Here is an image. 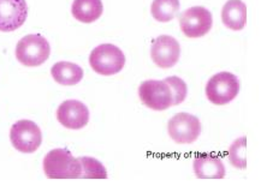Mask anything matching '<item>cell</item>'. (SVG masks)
<instances>
[{
    "label": "cell",
    "mask_w": 261,
    "mask_h": 186,
    "mask_svg": "<svg viewBox=\"0 0 261 186\" xmlns=\"http://www.w3.org/2000/svg\"><path fill=\"white\" fill-rule=\"evenodd\" d=\"M43 171L48 179H80L82 167L69 150L53 149L43 159Z\"/></svg>",
    "instance_id": "obj_1"
},
{
    "label": "cell",
    "mask_w": 261,
    "mask_h": 186,
    "mask_svg": "<svg viewBox=\"0 0 261 186\" xmlns=\"http://www.w3.org/2000/svg\"><path fill=\"white\" fill-rule=\"evenodd\" d=\"M89 64L96 74L113 76L125 66V55L122 49L112 44H102L93 49L89 55Z\"/></svg>",
    "instance_id": "obj_2"
},
{
    "label": "cell",
    "mask_w": 261,
    "mask_h": 186,
    "mask_svg": "<svg viewBox=\"0 0 261 186\" xmlns=\"http://www.w3.org/2000/svg\"><path fill=\"white\" fill-rule=\"evenodd\" d=\"M51 54L48 41L40 34H30L22 38L16 46V58L22 65L36 68L47 61Z\"/></svg>",
    "instance_id": "obj_3"
},
{
    "label": "cell",
    "mask_w": 261,
    "mask_h": 186,
    "mask_svg": "<svg viewBox=\"0 0 261 186\" xmlns=\"http://www.w3.org/2000/svg\"><path fill=\"white\" fill-rule=\"evenodd\" d=\"M241 82L231 72H219L207 82L206 98L216 106H224L231 102L239 95Z\"/></svg>",
    "instance_id": "obj_4"
},
{
    "label": "cell",
    "mask_w": 261,
    "mask_h": 186,
    "mask_svg": "<svg viewBox=\"0 0 261 186\" xmlns=\"http://www.w3.org/2000/svg\"><path fill=\"white\" fill-rule=\"evenodd\" d=\"M139 98L146 107L154 111H165L173 106V94L165 81L148 79L139 87Z\"/></svg>",
    "instance_id": "obj_5"
},
{
    "label": "cell",
    "mask_w": 261,
    "mask_h": 186,
    "mask_svg": "<svg viewBox=\"0 0 261 186\" xmlns=\"http://www.w3.org/2000/svg\"><path fill=\"white\" fill-rule=\"evenodd\" d=\"M179 26L183 34L189 39L205 36L212 29V13L202 6H193L179 15Z\"/></svg>",
    "instance_id": "obj_6"
},
{
    "label": "cell",
    "mask_w": 261,
    "mask_h": 186,
    "mask_svg": "<svg viewBox=\"0 0 261 186\" xmlns=\"http://www.w3.org/2000/svg\"><path fill=\"white\" fill-rule=\"evenodd\" d=\"M199 118L189 113H177L167 122L169 136L177 144H192L201 135Z\"/></svg>",
    "instance_id": "obj_7"
},
{
    "label": "cell",
    "mask_w": 261,
    "mask_h": 186,
    "mask_svg": "<svg viewBox=\"0 0 261 186\" xmlns=\"http://www.w3.org/2000/svg\"><path fill=\"white\" fill-rule=\"evenodd\" d=\"M10 139L16 150L32 154L40 148L42 134L38 124L32 120H19L12 125Z\"/></svg>",
    "instance_id": "obj_8"
},
{
    "label": "cell",
    "mask_w": 261,
    "mask_h": 186,
    "mask_svg": "<svg viewBox=\"0 0 261 186\" xmlns=\"http://www.w3.org/2000/svg\"><path fill=\"white\" fill-rule=\"evenodd\" d=\"M150 56L160 69H171L179 60L180 46L175 38L170 35H160L152 44Z\"/></svg>",
    "instance_id": "obj_9"
},
{
    "label": "cell",
    "mask_w": 261,
    "mask_h": 186,
    "mask_svg": "<svg viewBox=\"0 0 261 186\" xmlns=\"http://www.w3.org/2000/svg\"><path fill=\"white\" fill-rule=\"evenodd\" d=\"M25 0H0V32H15L24 24L28 17Z\"/></svg>",
    "instance_id": "obj_10"
},
{
    "label": "cell",
    "mask_w": 261,
    "mask_h": 186,
    "mask_svg": "<svg viewBox=\"0 0 261 186\" xmlns=\"http://www.w3.org/2000/svg\"><path fill=\"white\" fill-rule=\"evenodd\" d=\"M57 119L66 129L80 130L89 121V109L77 100H66L57 109Z\"/></svg>",
    "instance_id": "obj_11"
},
{
    "label": "cell",
    "mask_w": 261,
    "mask_h": 186,
    "mask_svg": "<svg viewBox=\"0 0 261 186\" xmlns=\"http://www.w3.org/2000/svg\"><path fill=\"white\" fill-rule=\"evenodd\" d=\"M194 173L199 179H223L226 169L222 160L216 156L201 154L194 160Z\"/></svg>",
    "instance_id": "obj_12"
},
{
    "label": "cell",
    "mask_w": 261,
    "mask_h": 186,
    "mask_svg": "<svg viewBox=\"0 0 261 186\" xmlns=\"http://www.w3.org/2000/svg\"><path fill=\"white\" fill-rule=\"evenodd\" d=\"M222 21L231 30H242L247 23L246 4L242 0H227L222 10Z\"/></svg>",
    "instance_id": "obj_13"
},
{
    "label": "cell",
    "mask_w": 261,
    "mask_h": 186,
    "mask_svg": "<svg viewBox=\"0 0 261 186\" xmlns=\"http://www.w3.org/2000/svg\"><path fill=\"white\" fill-rule=\"evenodd\" d=\"M103 5L101 0H73L71 12L79 22L93 23L101 17Z\"/></svg>",
    "instance_id": "obj_14"
},
{
    "label": "cell",
    "mask_w": 261,
    "mask_h": 186,
    "mask_svg": "<svg viewBox=\"0 0 261 186\" xmlns=\"http://www.w3.org/2000/svg\"><path fill=\"white\" fill-rule=\"evenodd\" d=\"M51 75L58 84L76 85L82 81L83 70L81 66L73 63L59 61L52 66Z\"/></svg>",
    "instance_id": "obj_15"
},
{
    "label": "cell",
    "mask_w": 261,
    "mask_h": 186,
    "mask_svg": "<svg viewBox=\"0 0 261 186\" xmlns=\"http://www.w3.org/2000/svg\"><path fill=\"white\" fill-rule=\"evenodd\" d=\"M179 11V0H154L150 6V13L155 21L167 23L172 21Z\"/></svg>",
    "instance_id": "obj_16"
},
{
    "label": "cell",
    "mask_w": 261,
    "mask_h": 186,
    "mask_svg": "<svg viewBox=\"0 0 261 186\" xmlns=\"http://www.w3.org/2000/svg\"><path fill=\"white\" fill-rule=\"evenodd\" d=\"M82 167V179H106L107 171L101 162L90 156H81L79 158Z\"/></svg>",
    "instance_id": "obj_17"
},
{
    "label": "cell",
    "mask_w": 261,
    "mask_h": 186,
    "mask_svg": "<svg viewBox=\"0 0 261 186\" xmlns=\"http://www.w3.org/2000/svg\"><path fill=\"white\" fill-rule=\"evenodd\" d=\"M229 161L235 168H247V136L237 138L230 145Z\"/></svg>",
    "instance_id": "obj_18"
},
{
    "label": "cell",
    "mask_w": 261,
    "mask_h": 186,
    "mask_svg": "<svg viewBox=\"0 0 261 186\" xmlns=\"http://www.w3.org/2000/svg\"><path fill=\"white\" fill-rule=\"evenodd\" d=\"M164 81L170 85V88H171L172 90L173 106L182 104L187 98V94H188V87H187V83L184 82L182 78L177 77V76L167 77L164 79Z\"/></svg>",
    "instance_id": "obj_19"
}]
</instances>
